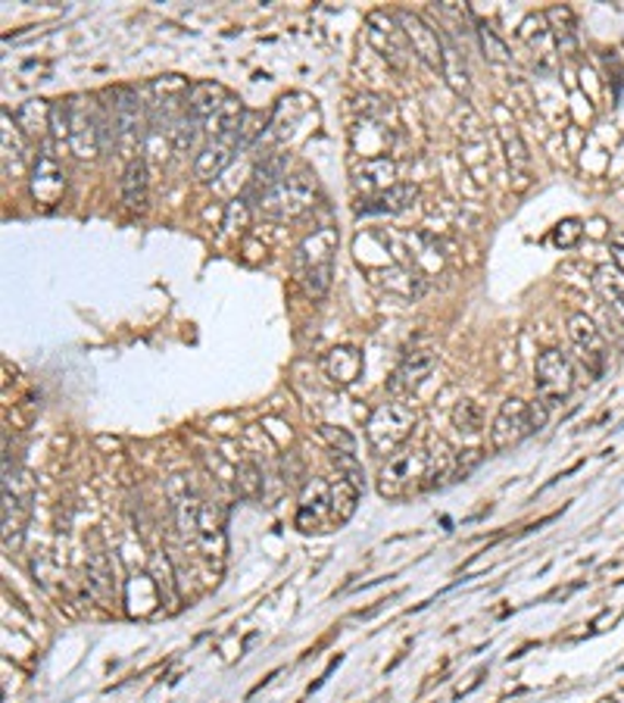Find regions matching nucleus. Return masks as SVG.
<instances>
[{"mask_svg": "<svg viewBox=\"0 0 624 703\" xmlns=\"http://www.w3.org/2000/svg\"><path fill=\"white\" fill-rule=\"evenodd\" d=\"M360 488H353L344 479H334L331 482V509H334V519L338 523H346L350 516H353V509H356V501H360Z\"/></svg>", "mask_w": 624, "mask_h": 703, "instance_id": "29", "label": "nucleus"}, {"mask_svg": "<svg viewBox=\"0 0 624 703\" xmlns=\"http://www.w3.org/2000/svg\"><path fill=\"white\" fill-rule=\"evenodd\" d=\"M415 429V413L403 400H388L375 407V413L366 422V438L378 457H393Z\"/></svg>", "mask_w": 624, "mask_h": 703, "instance_id": "3", "label": "nucleus"}, {"mask_svg": "<svg viewBox=\"0 0 624 703\" xmlns=\"http://www.w3.org/2000/svg\"><path fill=\"white\" fill-rule=\"evenodd\" d=\"M0 148H3V173L7 176H22L25 163H28V138L22 134V129L13 122V116L3 110L0 113Z\"/></svg>", "mask_w": 624, "mask_h": 703, "instance_id": "17", "label": "nucleus"}, {"mask_svg": "<svg viewBox=\"0 0 624 703\" xmlns=\"http://www.w3.org/2000/svg\"><path fill=\"white\" fill-rule=\"evenodd\" d=\"M437 363L434 348H412L403 353V360L397 363V370L390 375V395H412L419 391V385L425 382Z\"/></svg>", "mask_w": 624, "mask_h": 703, "instance_id": "13", "label": "nucleus"}, {"mask_svg": "<svg viewBox=\"0 0 624 703\" xmlns=\"http://www.w3.org/2000/svg\"><path fill=\"white\" fill-rule=\"evenodd\" d=\"M322 373L328 382L346 388L363 373V353L356 348H334V351H328L322 356Z\"/></svg>", "mask_w": 624, "mask_h": 703, "instance_id": "20", "label": "nucleus"}, {"mask_svg": "<svg viewBox=\"0 0 624 703\" xmlns=\"http://www.w3.org/2000/svg\"><path fill=\"white\" fill-rule=\"evenodd\" d=\"M546 23H550V32L560 38V47H565V50H572L575 47V13L568 10V7H550L546 13Z\"/></svg>", "mask_w": 624, "mask_h": 703, "instance_id": "28", "label": "nucleus"}, {"mask_svg": "<svg viewBox=\"0 0 624 703\" xmlns=\"http://www.w3.org/2000/svg\"><path fill=\"white\" fill-rule=\"evenodd\" d=\"M322 438L328 441L331 454H356V438L344 432V429H334V425H322Z\"/></svg>", "mask_w": 624, "mask_h": 703, "instance_id": "34", "label": "nucleus"}, {"mask_svg": "<svg viewBox=\"0 0 624 703\" xmlns=\"http://www.w3.org/2000/svg\"><path fill=\"white\" fill-rule=\"evenodd\" d=\"M568 335H572V344H575V351L581 356L587 375H590V378H600L605 370V360H609L600 329H597L584 313H572V316H568Z\"/></svg>", "mask_w": 624, "mask_h": 703, "instance_id": "10", "label": "nucleus"}, {"mask_svg": "<svg viewBox=\"0 0 624 703\" xmlns=\"http://www.w3.org/2000/svg\"><path fill=\"white\" fill-rule=\"evenodd\" d=\"M334 519V509H331V484L325 479H313L306 482L301 497V513H297V526L303 531H319V528Z\"/></svg>", "mask_w": 624, "mask_h": 703, "instance_id": "14", "label": "nucleus"}, {"mask_svg": "<svg viewBox=\"0 0 624 703\" xmlns=\"http://www.w3.org/2000/svg\"><path fill=\"white\" fill-rule=\"evenodd\" d=\"M393 178H397V166L390 163L388 156H363V163H360V169H356V181L366 188L368 198L393 188V185H397Z\"/></svg>", "mask_w": 624, "mask_h": 703, "instance_id": "21", "label": "nucleus"}, {"mask_svg": "<svg viewBox=\"0 0 624 703\" xmlns=\"http://www.w3.org/2000/svg\"><path fill=\"white\" fill-rule=\"evenodd\" d=\"M28 188H32V198L42 207H57L66 195V173L60 166V160L54 154H42L32 166V178H28Z\"/></svg>", "mask_w": 624, "mask_h": 703, "instance_id": "12", "label": "nucleus"}, {"mask_svg": "<svg viewBox=\"0 0 624 703\" xmlns=\"http://www.w3.org/2000/svg\"><path fill=\"white\" fill-rule=\"evenodd\" d=\"M119 195H122V203H126L129 210H144V203H148V163H144L141 156L129 160V166H126V173H122V188H119Z\"/></svg>", "mask_w": 624, "mask_h": 703, "instance_id": "22", "label": "nucleus"}, {"mask_svg": "<svg viewBox=\"0 0 624 703\" xmlns=\"http://www.w3.org/2000/svg\"><path fill=\"white\" fill-rule=\"evenodd\" d=\"M534 432L538 429H534V419H531V403L521 400V397H509L496 410L494 425H491V447L494 450H509V447L521 444Z\"/></svg>", "mask_w": 624, "mask_h": 703, "instance_id": "8", "label": "nucleus"}, {"mask_svg": "<svg viewBox=\"0 0 624 703\" xmlns=\"http://www.w3.org/2000/svg\"><path fill=\"white\" fill-rule=\"evenodd\" d=\"M609 247H612V260H615V266L624 272V232H612Z\"/></svg>", "mask_w": 624, "mask_h": 703, "instance_id": "39", "label": "nucleus"}, {"mask_svg": "<svg viewBox=\"0 0 624 703\" xmlns=\"http://www.w3.org/2000/svg\"><path fill=\"white\" fill-rule=\"evenodd\" d=\"M232 101L228 89H222L219 82H195L188 91V110L200 122H210L213 116L225 110V104Z\"/></svg>", "mask_w": 624, "mask_h": 703, "instance_id": "19", "label": "nucleus"}, {"mask_svg": "<svg viewBox=\"0 0 624 703\" xmlns=\"http://www.w3.org/2000/svg\"><path fill=\"white\" fill-rule=\"evenodd\" d=\"M503 141H506V156L513 166V178H518V188H528V176H531V154L516 132V126H503Z\"/></svg>", "mask_w": 624, "mask_h": 703, "instance_id": "25", "label": "nucleus"}, {"mask_svg": "<svg viewBox=\"0 0 624 703\" xmlns=\"http://www.w3.org/2000/svg\"><path fill=\"white\" fill-rule=\"evenodd\" d=\"M235 488L240 497L247 501H257L262 494V472H259L257 462H240L235 469Z\"/></svg>", "mask_w": 624, "mask_h": 703, "instance_id": "31", "label": "nucleus"}, {"mask_svg": "<svg viewBox=\"0 0 624 703\" xmlns=\"http://www.w3.org/2000/svg\"><path fill=\"white\" fill-rule=\"evenodd\" d=\"M250 210H254V207H250L244 198L235 200V203L225 210V229H235V222H237V229H247V225H250Z\"/></svg>", "mask_w": 624, "mask_h": 703, "instance_id": "38", "label": "nucleus"}, {"mask_svg": "<svg viewBox=\"0 0 624 703\" xmlns=\"http://www.w3.org/2000/svg\"><path fill=\"white\" fill-rule=\"evenodd\" d=\"M87 585H91V591L97 594V597H107L109 594V585H113V563H109V556L104 550H97V553L87 556Z\"/></svg>", "mask_w": 624, "mask_h": 703, "instance_id": "27", "label": "nucleus"}, {"mask_svg": "<svg viewBox=\"0 0 624 703\" xmlns=\"http://www.w3.org/2000/svg\"><path fill=\"white\" fill-rule=\"evenodd\" d=\"M32 497H35L32 479L20 469H10V462H3V541H7V548L13 541L20 544L22 526L32 509Z\"/></svg>", "mask_w": 624, "mask_h": 703, "instance_id": "6", "label": "nucleus"}, {"mask_svg": "<svg viewBox=\"0 0 624 703\" xmlns=\"http://www.w3.org/2000/svg\"><path fill=\"white\" fill-rule=\"evenodd\" d=\"M284 178H287V154H281V151L262 154V160L254 166V176H250V185L244 191V200L254 207L259 198H266L269 191H275Z\"/></svg>", "mask_w": 624, "mask_h": 703, "instance_id": "15", "label": "nucleus"}, {"mask_svg": "<svg viewBox=\"0 0 624 703\" xmlns=\"http://www.w3.org/2000/svg\"><path fill=\"white\" fill-rule=\"evenodd\" d=\"M237 151H240L237 138H210V144H207L195 160V178H200V181H213V178H219L232 166Z\"/></svg>", "mask_w": 624, "mask_h": 703, "instance_id": "16", "label": "nucleus"}, {"mask_svg": "<svg viewBox=\"0 0 624 703\" xmlns=\"http://www.w3.org/2000/svg\"><path fill=\"white\" fill-rule=\"evenodd\" d=\"M452 476V454L444 441L434 447H400L378 472V491L397 501L415 491H428L440 479Z\"/></svg>", "mask_w": 624, "mask_h": 703, "instance_id": "1", "label": "nucleus"}, {"mask_svg": "<svg viewBox=\"0 0 624 703\" xmlns=\"http://www.w3.org/2000/svg\"><path fill=\"white\" fill-rule=\"evenodd\" d=\"M419 198V191L412 185H393L381 195H372L356 203V213L360 216H393V213H403L410 210L412 200Z\"/></svg>", "mask_w": 624, "mask_h": 703, "instance_id": "18", "label": "nucleus"}, {"mask_svg": "<svg viewBox=\"0 0 624 703\" xmlns=\"http://www.w3.org/2000/svg\"><path fill=\"white\" fill-rule=\"evenodd\" d=\"M597 291L603 297L609 309L615 313V319L624 326V272L615 263H605L597 269Z\"/></svg>", "mask_w": 624, "mask_h": 703, "instance_id": "23", "label": "nucleus"}, {"mask_svg": "<svg viewBox=\"0 0 624 703\" xmlns=\"http://www.w3.org/2000/svg\"><path fill=\"white\" fill-rule=\"evenodd\" d=\"M534 385H538V397L546 407H562L572 391H575V366L572 360L556 348L543 351L534 366Z\"/></svg>", "mask_w": 624, "mask_h": 703, "instance_id": "7", "label": "nucleus"}, {"mask_svg": "<svg viewBox=\"0 0 624 703\" xmlns=\"http://www.w3.org/2000/svg\"><path fill=\"white\" fill-rule=\"evenodd\" d=\"M109 126H113V138L119 144V151L134 160V148L141 141V126H144V107L141 97L131 89H113L109 91Z\"/></svg>", "mask_w": 624, "mask_h": 703, "instance_id": "5", "label": "nucleus"}, {"mask_svg": "<svg viewBox=\"0 0 624 703\" xmlns=\"http://www.w3.org/2000/svg\"><path fill=\"white\" fill-rule=\"evenodd\" d=\"M50 134L57 144H69V104H54V116H50Z\"/></svg>", "mask_w": 624, "mask_h": 703, "instance_id": "36", "label": "nucleus"}, {"mask_svg": "<svg viewBox=\"0 0 624 703\" xmlns=\"http://www.w3.org/2000/svg\"><path fill=\"white\" fill-rule=\"evenodd\" d=\"M334 469H338V479H344L353 488H366V472H363V462L356 460V454H331Z\"/></svg>", "mask_w": 624, "mask_h": 703, "instance_id": "32", "label": "nucleus"}, {"mask_svg": "<svg viewBox=\"0 0 624 703\" xmlns=\"http://www.w3.org/2000/svg\"><path fill=\"white\" fill-rule=\"evenodd\" d=\"M452 429H456L459 435H466V438H478L481 429H484V413H481V407L472 403V400H459L456 410H452Z\"/></svg>", "mask_w": 624, "mask_h": 703, "instance_id": "26", "label": "nucleus"}, {"mask_svg": "<svg viewBox=\"0 0 624 703\" xmlns=\"http://www.w3.org/2000/svg\"><path fill=\"white\" fill-rule=\"evenodd\" d=\"M50 116H54V104H47L42 97H32L16 113V126L25 138H44L50 132Z\"/></svg>", "mask_w": 624, "mask_h": 703, "instance_id": "24", "label": "nucleus"}, {"mask_svg": "<svg viewBox=\"0 0 624 703\" xmlns=\"http://www.w3.org/2000/svg\"><path fill=\"white\" fill-rule=\"evenodd\" d=\"M444 79L450 82L456 91L469 89V72H466V60L462 54L452 47L450 38H444Z\"/></svg>", "mask_w": 624, "mask_h": 703, "instance_id": "30", "label": "nucleus"}, {"mask_svg": "<svg viewBox=\"0 0 624 703\" xmlns=\"http://www.w3.org/2000/svg\"><path fill=\"white\" fill-rule=\"evenodd\" d=\"M584 229L578 220H562L556 229H553V244L556 247H575V244L581 242Z\"/></svg>", "mask_w": 624, "mask_h": 703, "instance_id": "35", "label": "nucleus"}, {"mask_svg": "<svg viewBox=\"0 0 624 703\" xmlns=\"http://www.w3.org/2000/svg\"><path fill=\"white\" fill-rule=\"evenodd\" d=\"M262 129H266V116H262V113H244L240 129H237V144H240V151L250 148V144H257L259 138H262Z\"/></svg>", "mask_w": 624, "mask_h": 703, "instance_id": "33", "label": "nucleus"}, {"mask_svg": "<svg viewBox=\"0 0 624 703\" xmlns=\"http://www.w3.org/2000/svg\"><path fill=\"white\" fill-rule=\"evenodd\" d=\"M478 32H481V45H484V50H487V57H491V60H499V63H506V60H509V50H506V45L496 38L487 25H478Z\"/></svg>", "mask_w": 624, "mask_h": 703, "instance_id": "37", "label": "nucleus"}, {"mask_svg": "<svg viewBox=\"0 0 624 703\" xmlns=\"http://www.w3.org/2000/svg\"><path fill=\"white\" fill-rule=\"evenodd\" d=\"M334 250H338V232L319 229L297 247V276L313 297H325L331 279H334Z\"/></svg>", "mask_w": 624, "mask_h": 703, "instance_id": "2", "label": "nucleus"}, {"mask_svg": "<svg viewBox=\"0 0 624 703\" xmlns=\"http://www.w3.org/2000/svg\"><path fill=\"white\" fill-rule=\"evenodd\" d=\"M397 23L403 28L407 42H410L412 54L425 63L434 72H444V38L440 32L428 25L419 13H410V10H400L397 13Z\"/></svg>", "mask_w": 624, "mask_h": 703, "instance_id": "9", "label": "nucleus"}, {"mask_svg": "<svg viewBox=\"0 0 624 703\" xmlns=\"http://www.w3.org/2000/svg\"><path fill=\"white\" fill-rule=\"evenodd\" d=\"M69 148L79 160H91L101 151V129L91 107H85L82 97H69Z\"/></svg>", "mask_w": 624, "mask_h": 703, "instance_id": "11", "label": "nucleus"}, {"mask_svg": "<svg viewBox=\"0 0 624 703\" xmlns=\"http://www.w3.org/2000/svg\"><path fill=\"white\" fill-rule=\"evenodd\" d=\"M313 200H316V178L301 169V173L284 178L275 191L259 198L254 210H259L269 220H294L313 207Z\"/></svg>", "mask_w": 624, "mask_h": 703, "instance_id": "4", "label": "nucleus"}]
</instances>
